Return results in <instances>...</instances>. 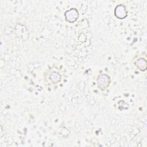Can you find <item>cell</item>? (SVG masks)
<instances>
[{
    "mask_svg": "<svg viewBox=\"0 0 147 147\" xmlns=\"http://www.w3.org/2000/svg\"><path fill=\"white\" fill-rule=\"evenodd\" d=\"M66 19L70 22L75 21L78 17V13L75 9H72L65 13Z\"/></svg>",
    "mask_w": 147,
    "mask_h": 147,
    "instance_id": "6da1fadb",
    "label": "cell"
},
{
    "mask_svg": "<svg viewBox=\"0 0 147 147\" xmlns=\"http://www.w3.org/2000/svg\"><path fill=\"white\" fill-rule=\"evenodd\" d=\"M115 16L121 19L124 18L127 16V12L126 11L125 6L123 5L118 6L115 10Z\"/></svg>",
    "mask_w": 147,
    "mask_h": 147,
    "instance_id": "7a4b0ae2",
    "label": "cell"
}]
</instances>
